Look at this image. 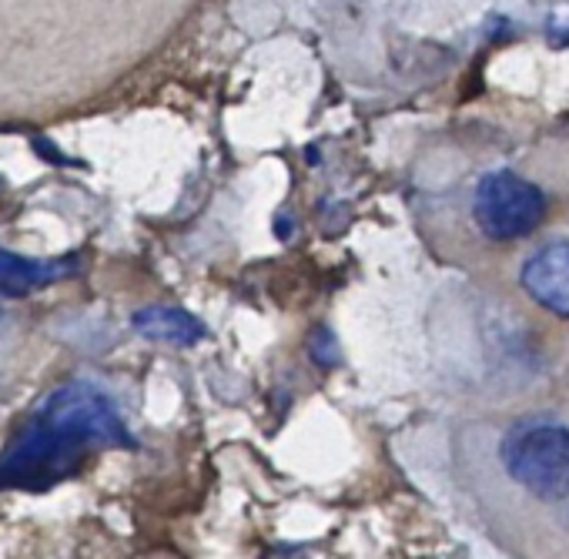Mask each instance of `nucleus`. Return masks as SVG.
<instances>
[{
  "label": "nucleus",
  "mask_w": 569,
  "mask_h": 559,
  "mask_svg": "<svg viewBox=\"0 0 569 559\" xmlns=\"http://www.w3.org/2000/svg\"><path fill=\"white\" fill-rule=\"evenodd\" d=\"M526 296L546 312L569 319V244L556 241L539 248L519 271Z\"/></svg>",
  "instance_id": "nucleus-4"
},
{
  "label": "nucleus",
  "mask_w": 569,
  "mask_h": 559,
  "mask_svg": "<svg viewBox=\"0 0 569 559\" xmlns=\"http://www.w3.org/2000/svg\"><path fill=\"white\" fill-rule=\"evenodd\" d=\"M64 274V261H31L11 251H0V296H28Z\"/></svg>",
  "instance_id": "nucleus-6"
},
{
  "label": "nucleus",
  "mask_w": 569,
  "mask_h": 559,
  "mask_svg": "<svg viewBox=\"0 0 569 559\" xmlns=\"http://www.w3.org/2000/svg\"><path fill=\"white\" fill-rule=\"evenodd\" d=\"M472 218L489 241H516L542 224L546 194L512 171H492L476 188Z\"/></svg>",
  "instance_id": "nucleus-3"
},
{
  "label": "nucleus",
  "mask_w": 569,
  "mask_h": 559,
  "mask_svg": "<svg viewBox=\"0 0 569 559\" xmlns=\"http://www.w3.org/2000/svg\"><path fill=\"white\" fill-rule=\"evenodd\" d=\"M131 326L138 336L161 342V346H178V349H188L204 339V326L191 312L174 309V306H148L134 312Z\"/></svg>",
  "instance_id": "nucleus-5"
},
{
  "label": "nucleus",
  "mask_w": 569,
  "mask_h": 559,
  "mask_svg": "<svg viewBox=\"0 0 569 559\" xmlns=\"http://www.w3.org/2000/svg\"><path fill=\"white\" fill-rule=\"evenodd\" d=\"M566 34H559V41H569V28H562Z\"/></svg>",
  "instance_id": "nucleus-7"
},
{
  "label": "nucleus",
  "mask_w": 569,
  "mask_h": 559,
  "mask_svg": "<svg viewBox=\"0 0 569 559\" xmlns=\"http://www.w3.org/2000/svg\"><path fill=\"white\" fill-rule=\"evenodd\" d=\"M94 442L64 419L41 409L28 432L0 459V489H51L81 466V452Z\"/></svg>",
  "instance_id": "nucleus-1"
},
{
  "label": "nucleus",
  "mask_w": 569,
  "mask_h": 559,
  "mask_svg": "<svg viewBox=\"0 0 569 559\" xmlns=\"http://www.w3.org/2000/svg\"><path fill=\"white\" fill-rule=\"evenodd\" d=\"M506 472L546 502L569 496V429L546 419L519 422L502 439Z\"/></svg>",
  "instance_id": "nucleus-2"
}]
</instances>
